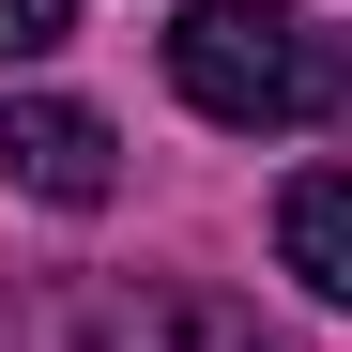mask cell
I'll return each instance as SVG.
<instances>
[{"label":"cell","mask_w":352,"mask_h":352,"mask_svg":"<svg viewBox=\"0 0 352 352\" xmlns=\"http://www.w3.org/2000/svg\"><path fill=\"white\" fill-rule=\"evenodd\" d=\"M168 92L230 138H276V123H352V46L307 31L291 0H184L168 16Z\"/></svg>","instance_id":"1"},{"label":"cell","mask_w":352,"mask_h":352,"mask_svg":"<svg viewBox=\"0 0 352 352\" xmlns=\"http://www.w3.org/2000/svg\"><path fill=\"white\" fill-rule=\"evenodd\" d=\"M0 184H31V199L92 214L107 184H123V138H107L92 107H62V92H16V107H0Z\"/></svg>","instance_id":"3"},{"label":"cell","mask_w":352,"mask_h":352,"mask_svg":"<svg viewBox=\"0 0 352 352\" xmlns=\"http://www.w3.org/2000/svg\"><path fill=\"white\" fill-rule=\"evenodd\" d=\"M16 352H261V322L199 276H62L16 322Z\"/></svg>","instance_id":"2"},{"label":"cell","mask_w":352,"mask_h":352,"mask_svg":"<svg viewBox=\"0 0 352 352\" xmlns=\"http://www.w3.org/2000/svg\"><path fill=\"white\" fill-rule=\"evenodd\" d=\"M276 261L322 291V307H352V168H291L276 184Z\"/></svg>","instance_id":"4"},{"label":"cell","mask_w":352,"mask_h":352,"mask_svg":"<svg viewBox=\"0 0 352 352\" xmlns=\"http://www.w3.org/2000/svg\"><path fill=\"white\" fill-rule=\"evenodd\" d=\"M62 31H77V0H0V62H46Z\"/></svg>","instance_id":"5"}]
</instances>
